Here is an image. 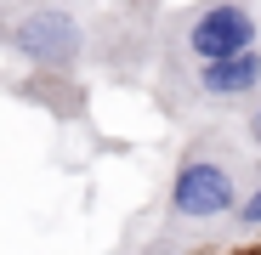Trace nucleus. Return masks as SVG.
Segmentation results:
<instances>
[{
  "label": "nucleus",
  "instance_id": "0eeeda50",
  "mask_svg": "<svg viewBox=\"0 0 261 255\" xmlns=\"http://www.w3.org/2000/svg\"><path fill=\"white\" fill-rule=\"evenodd\" d=\"M233 136H239V142L250 148V159L261 164V91H255V97H250V108L233 119Z\"/></svg>",
  "mask_w": 261,
  "mask_h": 255
},
{
  "label": "nucleus",
  "instance_id": "423d86ee",
  "mask_svg": "<svg viewBox=\"0 0 261 255\" xmlns=\"http://www.w3.org/2000/svg\"><path fill=\"white\" fill-rule=\"evenodd\" d=\"M227 244H261V164H255V176L239 193V210L227 221Z\"/></svg>",
  "mask_w": 261,
  "mask_h": 255
},
{
  "label": "nucleus",
  "instance_id": "39448f33",
  "mask_svg": "<svg viewBox=\"0 0 261 255\" xmlns=\"http://www.w3.org/2000/svg\"><path fill=\"white\" fill-rule=\"evenodd\" d=\"M80 6L91 12V74L114 85H142L170 0H80Z\"/></svg>",
  "mask_w": 261,
  "mask_h": 255
},
{
  "label": "nucleus",
  "instance_id": "7ed1b4c3",
  "mask_svg": "<svg viewBox=\"0 0 261 255\" xmlns=\"http://www.w3.org/2000/svg\"><path fill=\"white\" fill-rule=\"evenodd\" d=\"M148 102L176 131L188 125H233L261 91V46L227 63H153L142 79Z\"/></svg>",
  "mask_w": 261,
  "mask_h": 255
},
{
  "label": "nucleus",
  "instance_id": "20e7f679",
  "mask_svg": "<svg viewBox=\"0 0 261 255\" xmlns=\"http://www.w3.org/2000/svg\"><path fill=\"white\" fill-rule=\"evenodd\" d=\"M255 46H261V0H182V6H165L159 17L153 63H227Z\"/></svg>",
  "mask_w": 261,
  "mask_h": 255
},
{
  "label": "nucleus",
  "instance_id": "f03ea898",
  "mask_svg": "<svg viewBox=\"0 0 261 255\" xmlns=\"http://www.w3.org/2000/svg\"><path fill=\"white\" fill-rule=\"evenodd\" d=\"M0 57L17 79H91V12L80 0H0Z\"/></svg>",
  "mask_w": 261,
  "mask_h": 255
},
{
  "label": "nucleus",
  "instance_id": "6e6552de",
  "mask_svg": "<svg viewBox=\"0 0 261 255\" xmlns=\"http://www.w3.org/2000/svg\"><path fill=\"white\" fill-rule=\"evenodd\" d=\"M142 255H193V249H176V244H153V238H148V249H142ZM216 255H222V249H216Z\"/></svg>",
  "mask_w": 261,
  "mask_h": 255
},
{
  "label": "nucleus",
  "instance_id": "f257e3e1",
  "mask_svg": "<svg viewBox=\"0 0 261 255\" xmlns=\"http://www.w3.org/2000/svg\"><path fill=\"white\" fill-rule=\"evenodd\" d=\"M250 176H255V159L233 136V125H188L165 164V187L153 204L148 238L193 249V255L227 249V221H233Z\"/></svg>",
  "mask_w": 261,
  "mask_h": 255
}]
</instances>
